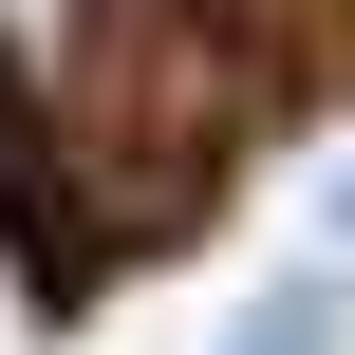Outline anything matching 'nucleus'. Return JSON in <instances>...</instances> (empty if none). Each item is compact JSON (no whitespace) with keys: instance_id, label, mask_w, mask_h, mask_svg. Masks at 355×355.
I'll list each match as a JSON object with an SVG mask.
<instances>
[{"instance_id":"f03ea898","label":"nucleus","mask_w":355,"mask_h":355,"mask_svg":"<svg viewBox=\"0 0 355 355\" xmlns=\"http://www.w3.org/2000/svg\"><path fill=\"white\" fill-rule=\"evenodd\" d=\"M243 355H337V300H318V281H281V300L243 318Z\"/></svg>"},{"instance_id":"7ed1b4c3","label":"nucleus","mask_w":355,"mask_h":355,"mask_svg":"<svg viewBox=\"0 0 355 355\" xmlns=\"http://www.w3.org/2000/svg\"><path fill=\"white\" fill-rule=\"evenodd\" d=\"M337 225H355V168H337Z\"/></svg>"},{"instance_id":"f257e3e1","label":"nucleus","mask_w":355,"mask_h":355,"mask_svg":"<svg viewBox=\"0 0 355 355\" xmlns=\"http://www.w3.org/2000/svg\"><path fill=\"white\" fill-rule=\"evenodd\" d=\"M94 56H112V0H0V75L19 94H75Z\"/></svg>"}]
</instances>
